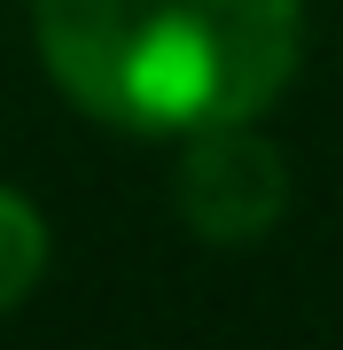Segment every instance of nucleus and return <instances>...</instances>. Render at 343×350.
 <instances>
[{"mask_svg": "<svg viewBox=\"0 0 343 350\" xmlns=\"http://www.w3.org/2000/svg\"><path fill=\"white\" fill-rule=\"evenodd\" d=\"M39 63L117 133L266 117L305 55V0H31Z\"/></svg>", "mask_w": 343, "mask_h": 350, "instance_id": "nucleus-1", "label": "nucleus"}, {"mask_svg": "<svg viewBox=\"0 0 343 350\" xmlns=\"http://www.w3.org/2000/svg\"><path fill=\"white\" fill-rule=\"evenodd\" d=\"M172 211L188 218V234L211 241V250L266 241L281 226V211H289V156L257 133V117L203 125V133H188V148H179Z\"/></svg>", "mask_w": 343, "mask_h": 350, "instance_id": "nucleus-2", "label": "nucleus"}, {"mask_svg": "<svg viewBox=\"0 0 343 350\" xmlns=\"http://www.w3.org/2000/svg\"><path fill=\"white\" fill-rule=\"evenodd\" d=\"M39 273H47V218L16 187H0V312H16L39 288Z\"/></svg>", "mask_w": 343, "mask_h": 350, "instance_id": "nucleus-3", "label": "nucleus"}]
</instances>
